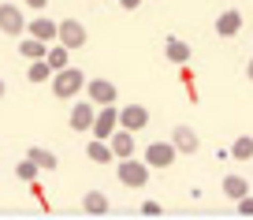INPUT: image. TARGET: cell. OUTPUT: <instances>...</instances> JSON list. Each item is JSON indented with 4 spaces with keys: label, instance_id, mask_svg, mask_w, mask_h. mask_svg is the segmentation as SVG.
Wrapping results in <instances>:
<instances>
[{
    "label": "cell",
    "instance_id": "cell-1",
    "mask_svg": "<svg viewBox=\"0 0 253 220\" xmlns=\"http://www.w3.org/2000/svg\"><path fill=\"white\" fill-rule=\"evenodd\" d=\"M82 86H86V71H82V67H71V63H67L63 71H56V75H52V94L60 97V101L75 97Z\"/></svg>",
    "mask_w": 253,
    "mask_h": 220
},
{
    "label": "cell",
    "instance_id": "cell-2",
    "mask_svg": "<svg viewBox=\"0 0 253 220\" xmlns=\"http://www.w3.org/2000/svg\"><path fill=\"white\" fill-rule=\"evenodd\" d=\"M149 172H153V168L145 165V161H130V157L119 161V183H123V187L142 190L145 183H149Z\"/></svg>",
    "mask_w": 253,
    "mask_h": 220
},
{
    "label": "cell",
    "instance_id": "cell-3",
    "mask_svg": "<svg viewBox=\"0 0 253 220\" xmlns=\"http://www.w3.org/2000/svg\"><path fill=\"white\" fill-rule=\"evenodd\" d=\"M175 142H149L145 146V165L149 168H168V165H175Z\"/></svg>",
    "mask_w": 253,
    "mask_h": 220
},
{
    "label": "cell",
    "instance_id": "cell-4",
    "mask_svg": "<svg viewBox=\"0 0 253 220\" xmlns=\"http://www.w3.org/2000/svg\"><path fill=\"white\" fill-rule=\"evenodd\" d=\"M97 109L101 105H93V101H75V109H71V131H93V123H97Z\"/></svg>",
    "mask_w": 253,
    "mask_h": 220
},
{
    "label": "cell",
    "instance_id": "cell-5",
    "mask_svg": "<svg viewBox=\"0 0 253 220\" xmlns=\"http://www.w3.org/2000/svg\"><path fill=\"white\" fill-rule=\"evenodd\" d=\"M86 97L93 105H116L119 90H116V82H108V79H89L86 82Z\"/></svg>",
    "mask_w": 253,
    "mask_h": 220
},
{
    "label": "cell",
    "instance_id": "cell-6",
    "mask_svg": "<svg viewBox=\"0 0 253 220\" xmlns=\"http://www.w3.org/2000/svg\"><path fill=\"white\" fill-rule=\"evenodd\" d=\"M119 127H126V131H145V127H149V109H145V105H123V109H119Z\"/></svg>",
    "mask_w": 253,
    "mask_h": 220
},
{
    "label": "cell",
    "instance_id": "cell-7",
    "mask_svg": "<svg viewBox=\"0 0 253 220\" xmlns=\"http://www.w3.org/2000/svg\"><path fill=\"white\" fill-rule=\"evenodd\" d=\"M116 123H119V112H116V105H101L97 109V123H93V138H112L116 134Z\"/></svg>",
    "mask_w": 253,
    "mask_h": 220
},
{
    "label": "cell",
    "instance_id": "cell-8",
    "mask_svg": "<svg viewBox=\"0 0 253 220\" xmlns=\"http://www.w3.org/2000/svg\"><path fill=\"white\" fill-rule=\"evenodd\" d=\"M60 45L82 49V45H86V26H82L79 19H63V23H60Z\"/></svg>",
    "mask_w": 253,
    "mask_h": 220
},
{
    "label": "cell",
    "instance_id": "cell-9",
    "mask_svg": "<svg viewBox=\"0 0 253 220\" xmlns=\"http://www.w3.org/2000/svg\"><path fill=\"white\" fill-rule=\"evenodd\" d=\"M23 26H26V19L15 4H0V30L15 38V34H23Z\"/></svg>",
    "mask_w": 253,
    "mask_h": 220
},
{
    "label": "cell",
    "instance_id": "cell-10",
    "mask_svg": "<svg viewBox=\"0 0 253 220\" xmlns=\"http://www.w3.org/2000/svg\"><path fill=\"white\" fill-rule=\"evenodd\" d=\"M171 142H175V150L179 153H194L201 146V138H198V131H194V127H186V123H179L171 131Z\"/></svg>",
    "mask_w": 253,
    "mask_h": 220
},
{
    "label": "cell",
    "instance_id": "cell-11",
    "mask_svg": "<svg viewBox=\"0 0 253 220\" xmlns=\"http://www.w3.org/2000/svg\"><path fill=\"white\" fill-rule=\"evenodd\" d=\"M108 146H112V153H116V161L130 157V153H134V131H126V127H119V131H116V134L108 138Z\"/></svg>",
    "mask_w": 253,
    "mask_h": 220
},
{
    "label": "cell",
    "instance_id": "cell-12",
    "mask_svg": "<svg viewBox=\"0 0 253 220\" xmlns=\"http://www.w3.org/2000/svg\"><path fill=\"white\" fill-rule=\"evenodd\" d=\"M26 30L34 34V38H41V41H48V45H52V41H60V26L52 23V19H45V15H38L34 19L30 26H26Z\"/></svg>",
    "mask_w": 253,
    "mask_h": 220
},
{
    "label": "cell",
    "instance_id": "cell-13",
    "mask_svg": "<svg viewBox=\"0 0 253 220\" xmlns=\"http://www.w3.org/2000/svg\"><path fill=\"white\" fill-rule=\"evenodd\" d=\"M238 30H242V11H220V19H216V34H220V38H235Z\"/></svg>",
    "mask_w": 253,
    "mask_h": 220
},
{
    "label": "cell",
    "instance_id": "cell-14",
    "mask_svg": "<svg viewBox=\"0 0 253 220\" xmlns=\"http://www.w3.org/2000/svg\"><path fill=\"white\" fill-rule=\"evenodd\" d=\"M19 56H23V60H45L48 56V41H41V38L30 34V41H19Z\"/></svg>",
    "mask_w": 253,
    "mask_h": 220
},
{
    "label": "cell",
    "instance_id": "cell-15",
    "mask_svg": "<svg viewBox=\"0 0 253 220\" xmlns=\"http://www.w3.org/2000/svg\"><path fill=\"white\" fill-rule=\"evenodd\" d=\"M164 56H168L171 63H186V60H190V45H186V41H179V38L171 34V38L164 41Z\"/></svg>",
    "mask_w": 253,
    "mask_h": 220
},
{
    "label": "cell",
    "instance_id": "cell-16",
    "mask_svg": "<svg viewBox=\"0 0 253 220\" xmlns=\"http://www.w3.org/2000/svg\"><path fill=\"white\" fill-rule=\"evenodd\" d=\"M86 153H89V161H93V165H108V161H116V153H112L108 138H93Z\"/></svg>",
    "mask_w": 253,
    "mask_h": 220
},
{
    "label": "cell",
    "instance_id": "cell-17",
    "mask_svg": "<svg viewBox=\"0 0 253 220\" xmlns=\"http://www.w3.org/2000/svg\"><path fill=\"white\" fill-rule=\"evenodd\" d=\"M45 60H48V67H52V71H63L67 63H71V49H67V45H56V41H52Z\"/></svg>",
    "mask_w": 253,
    "mask_h": 220
},
{
    "label": "cell",
    "instance_id": "cell-18",
    "mask_svg": "<svg viewBox=\"0 0 253 220\" xmlns=\"http://www.w3.org/2000/svg\"><path fill=\"white\" fill-rule=\"evenodd\" d=\"M82 209L101 217V213H108V198H104L101 190H86V194H82Z\"/></svg>",
    "mask_w": 253,
    "mask_h": 220
},
{
    "label": "cell",
    "instance_id": "cell-19",
    "mask_svg": "<svg viewBox=\"0 0 253 220\" xmlns=\"http://www.w3.org/2000/svg\"><path fill=\"white\" fill-rule=\"evenodd\" d=\"M223 194H227L231 202H238V198L250 194V183H246L242 175H227V179H223Z\"/></svg>",
    "mask_w": 253,
    "mask_h": 220
},
{
    "label": "cell",
    "instance_id": "cell-20",
    "mask_svg": "<svg viewBox=\"0 0 253 220\" xmlns=\"http://www.w3.org/2000/svg\"><path fill=\"white\" fill-rule=\"evenodd\" d=\"M26 157L38 161L41 168H56V165H60V157H56L52 150H45V146H30V150H26Z\"/></svg>",
    "mask_w": 253,
    "mask_h": 220
},
{
    "label": "cell",
    "instance_id": "cell-21",
    "mask_svg": "<svg viewBox=\"0 0 253 220\" xmlns=\"http://www.w3.org/2000/svg\"><path fill=\"white\" fill-rule=\"evenodd\" d=\"M26 75H30V82H48L56 71L48 67V60H30V71H26Z\"/></svg>",
    "mask_w": 253,
    "mask_h": 220
},
{
    "label": "cell",
    "instance_id": "cell-22",
    "mask_svg": "<svg viewBox=\"0 0 253 220\" xmlns=\"http://www.w3.org/2000/svg\"><path fill=\"white\" fill-rule=\"evenodd\" d=\"M231 153H235V161H250V157H253V138H250V134H242V138H235V146H231Z\"/></svg>",
    "mask_w": 253,
    "mask_h": 220
},
{
    "label": "cell",
    "instance_id": "cell-23",
    "mask_svg": "<svg viewBox=\"0 0 253 220\" xmlns=\"http://www.w3.org/2000/svg\"><path fill=\"white\" fill-rule=\"evenodd\" d=\"M38 161H30V157H26V161H19V165H15V175H19V179H26V183H34V179H38Z\"/></svg>",
    "mask_w": 253,
    "mask_h": 220
},
{
    "label": "cell",
    "instance_id": "cell-24",
    "mask_svg": "<svg viewBox=\"0 0 253 220\" xmlns=\"http://www.w3.org/2000/svg\"><path fill=\"white\" fill-rule=\"evenodd\" d=\"M238 213H246V217H253V198L246 194V198H238Z\"/></svg>",
    "mask_w": 253,
    "mask_h": 220
},
{
    "label": "cell",
    "instance_id": "cell-25",
    "mask_svg": "<svg viewBox=\"0 0 253 220\" xmlns=\"http://www.w3.org/2000/svg\"><path fill=\"white\" fill-rule=\"evenodd\" d=\"M142 213H149V217H157V213H160V205H157V202H142Z\"/></svg>",
    "mask_w": 253,
    "mask_h": 220
},
{
    "label": "cell",
    "instance_id": "cell-26",
    "mask_svg": "<svg viewBox=\"0 0 253 220\" xmlns=\"http://www.w3.org/2000/svg\"><path fill=\"white\" fill-rule=\"evenodd\" d=\"M45 4H48V0H26V8H34V11H41Z\"/></svg>",
    "mask_w": 253,
    "mask_h": 220
},
{
    "label": "cell",
    "instance_id": "cell-27",
    "mask_svg": "<svg viewBox=\"0 0 253 220\" xmlns=\"http://www.w3.org/2000/svg\"><path fill=\"white\" fill-rule=\"evenodd\" d=\"M119 4H123V8L130 11V8H138V4H142V0H119Z\"/></svg>",
    "mask_w": 253,
    "mask_h": 220
},
{
    "label": "cell",
    "instance_id": "cell-28",
    "mask_svg": "<svg viewBox=\"0 0 253 220\" xmlns=\"http://www.w3.org/2000/svg\"><path fill=\"white\" fill-rule=\"evenodd\" d=\"M246 75H250V82H253V60H250V67H246Z\"/></svg>",
    "mask_w": 253,
    "mask_h": 220
},
{
    "label": "cell",
    "instance_id": "cell-29",
    "mask_svg": "<svg viewBox=\"0 0 253 220\" xmlns=\"http://www.w3.org/2000/svg\"><path fill=\"white\" fill-rule=\"evenodd\" d=\"M0 97H4V79H0Z\"/></svg>",
    "mask_w": 253,
    "mask_h": 220
}]
</instances>
